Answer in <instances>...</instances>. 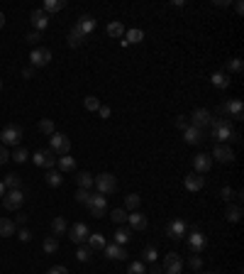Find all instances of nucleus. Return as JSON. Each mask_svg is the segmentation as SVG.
Wrapping results in <instances>:
<instances>
[{"label": "nucleus", "instance_id": "f257e3e1", "mask_svg": "<svg viewBox=\"0 0 244 274\" xmlns=\"http://www.w3.org/2000/svg\"><path fill=\"white\" fill-rule=\"evenodd\" d=\"M210 135L217 144H230V142H240V133L232 130V123L227 118H213V123L208 125Z\"/></svg>", "mask_w": 244, "mask_h": 274}, {"label": "nucleus", "instance_id": "f03ea898", "mask_svg": "<svg viewBox=\"0 0 244 274\" xmlns=\"http://www.w3.org/2000/svg\"><path fill=\"white\" fill-rule=\"evenodd\" d=\"M95 189H98V194H103V196H110V194H115V189H118V181H115V176H113V174L103 171V174H98V176H95Z\"/></svg>", "mask_w": 244, "mask_h": 274}, {"label": "nucleus", "instance_id": "7ed1b4c3", "mask_svg": "<svg viewBox=\"0 0 244 274\" xmlns=\"http://www.w3.org/2000/svg\"><path fill=\"white\" fill-rule=\"evenodd\" d=\"M205 245H208V240H205V235L200 233V228H198V225H190V238H188L190 252H193V255H203Z\"/></svg>", "mask_w": 244, "mask_h": 274}, {"label": "nucleus", "instance_id": "20e7f679", "mask_svg": "<svg viewBox=\"0 0 244 274\" xmlns=\"http://www.w3.org/2000/svg\"><path fill=\"white\" fill-rule=\"evenodd\" d=\"M49 149H52L54 154L63 157V154H68V152H71V139L63 135V133H54V135L49 137Z\"/></svg>", "mask_w": 244, "mask_h": 274}, {"label": "nucleus", "instance_id": "39448f33", "mask_svg": "<svg viewBox=\"0 0 244 274\" xmlns=\"http://www.w3.org/2000/svg\"><path fill=\"white\" fill-rule=\"evenodd\" d=\"M0 139H2V147H20L22 128H20V125H7V128L0 133Z\"/></svg>", "mask_w": 244, "mask_h": 274}, {"label": "nucleus", "instance_id": "423d86ee", "mask_svg": "<svg viewBox=\"0 0 244 274\" xmlns=\"http://www.w3.org/2000/svg\"><path fill=\"white\" fill-rule=\"evenodd\" d=\"M213 113L208 110V108H198V110H193V115L188 118V123L193 125V128H200V130H208V125L213 123Z\"/></svg>", "mask_w": 244, "mask_h": 274}, {"label": "nucleus", "instance_id": "0eeeda50", "mask_svg": "<svg viewBox=\"0 0 244 274\" xmlns=\"http://www.w3.org/2000/svg\"><path fill=\"white\" fill-rule=\"evenodd\" d=\"M88 210L93 213V218H103L105 213H108V201H105V196L103 194H91V199H88Z\"/></svg>", "mask_w": 244, "mask_h": 274}, {"label": "nucleus", "instance_id": "6e6552de", "mask_svg": "<svg viewBox=\"0 0 244 274\" xmlns=\"http://www.w3.org/2000/svg\"><path fill=\"white\" fill-rule=\"evenodd\" d=\"M49 62H52V52H49L47 47H34V49H32V54H30V67L42 68V67H47Z\"/></svg>", "mask_w": 244, "mask_h": 274}, {"label": "nucleus", "instance_id": "1a4fd4ad", "mask_svg": "<svg viewBox=\"0 0 244 274\" xmlns=\"http://www.w3.org/2000/svg\"><path fill=\"white\" fill-rule=\"evenodd\" d=\"M22 204H25V191H22V189L5 191V196H2V206H5L7 210H17Z\"/></svg>", "mask_w": 244, "mask_h": 274}, {"label": "nucleus", "instance_id": "9d476101", "mask_svg": "<svg viewBox=\"0 0 244 274\" xmlns=\"http://www.w3.org/2000/svg\"><path fill=\"white\" fill-rule=\"evenodd\" d=\"M88 235H91V230H88L86 223H76L73 228H68V238H71V242H76V245H83V242L88 240Z\"/></svg>", "mask_w": 244, "mask_h": 274}, {"label": "nucleus", "instance_id": "9b49d317", "mask_svg": "<svg viewBox=\"0 0 244 274\" xmlns=\"http://www.w3.org/2000/svg\"><path fill=\"white\" fill-rule=\"evenodd\" d=\"M32 159H34L37 167H44V169H52V167L57 164V157H54L52 149H39V152H34Z\"/></svg>", "mask_w": 244, "mask_h": 274}, {"label": "nucleus", "instance_id": "f8f14e48", "mask_svg": "<svg viewBox=\"0 0 244 274\" xmlns=\"http://www.w3.org/2000/svg\"><path fill=\"white\" fill-rule=\"evenodd\" d=\"M183 270V260L176 255V252H169L166 257H164V272L166 274H181Z\"/></svg>", "mask_w": 244, "mask_h": 274}, {"label": "nucleus", "instance_id": "ddd939ff", "mask_svg": "<svg viewBox=\"0 0 244 274\" xmlns=\"http://www.w3.org/2000/svg\"><path fill=\"white\" fill-rule=\"evenodd\" d=\"M183 139H185L188 144H203V142H205V130L188 125V128L183 130Z\"/></svg>", "mask_w": 244, "mask_h": 274}, {"label": "nucleus", "instance_id": "4468645a", "mask_svg": "<svg viewBox=\"0 0 244 274\" xmlns=\"http://www.w3.org/2000/svg\"><path fill=\"white\" fill-rule=\"evenodd\" d=\"M213 157H215L217 162H222V164H230V162L235 159V152H232V147H230V144H215Z\"/></svg>", "mask_w": 244, "mask_h": 274}, {"label": "nucleus", "instance_id": "2eb2a0df", "mask_svg": "<svg viewBox=\"0 0 244 274\" xmlns=\"http://www.w3.org/2000/svg\"><path fill=\"white\" fill-rule=\"evenodd\" d=\"M193 167H195V174H208L210 171V167H213V157L210 154H195V159H193Z\"/></svg>", "mask_w": 244, "mask_h": 274}, {"label": "nucleus", "instance_id": "dca6fc26", "mask_svg": "<svg viewBox=\"0 0 244 274\" xmlns=\"http://www.w3.org/2000/svg\"><path fill=\"white\" fill-rule=\"evenodd\" d=\"M166 230H169V235H171L174 240H181L183 235H188V225H185V220H181V218L171 220Z\"/></svg>", "mask_w": 244, "mask_h": 274}, {"label": "nucleus", "instance_id": "f3484780", "mask_svg": "<svg viewBox=\"0 0 244 274\" xmlns=\"http://www.w3.org/2000/svg\"><path fill=\"white\" fill-rule=\"evenodd\" d=\"M127 223H129L132 230H147V225H149L147 215H142L139 210H132V213L127 215Z\"/></svg>", "mask_w": 244, "mask_h": 274}, {"label": "nucleus", "instance_id": "a211bd4d", "mask_svg": "<svg viewBox=\"0 0 244 274\" xmlns=\"http://www.w3.org/2000/svg\"><path fill=\"white\" fill-rule=\"evenodd\" d=\"M103 252H105V257H108V260H127V257H129V255H127V250H124L122 245H115V242H113V245H105V250H103Z\"/></svg>", "mask_w": 244, "mask_h": 274}, {"label": "nucleus", "instance_id": "6ab92c4d", "mask_svg": "<svg viewBox=\"0 0 244 274\" xmlns=\"http://www.w3.org/2000/svg\"><path fill=\"white\" fill-rule=\"evenodd\" d=\"M183 184H185V189H188V191H200V189L205 186V179H203L200 174H195V171H193V174H188V176L183 179Z\"/></svg>", "mask_w": 244, "mask_h": 274}, {"label": "nucleus", "instance_id": "aec40b11", "mask_svg": "<svg viewBox=\"0 0 244 274\" xmlns=\"http://www.w3.org/2000/svg\"><path fill=\"white\" fill-rule=\"evenodd\" d=\"M225 108V113H230L235 120H242L244 118V103L242 101H230L227 105H222Z\"/></svg>", "mask_w": 244, "mask_h": 274}, {"label": "nucleus", "instance_id": "412c9836", "mask_svg": "<svg viewBox=\"0 0 244 274\" xmlns=\"http://www.w3.org/2000/svg\"><path fill=\"white\" fill-rule=\"evenodd\" d=\"M32 25H34L37 32H42V30L49 25V15H47L44 10H34V12H32Z\"/></svg>", "mask_w": 244, "mask_h": 274}, {"label": "nucleus", "instance_id": "4be33fe9", "mask_svg": "<svg viewBox=\"0 0 244 274\" xmlns=\"http://www.w3.org/2000/svg\"><path fill=\"white\" fill-rule=\"evenodd\" d=\"M105 245H108V242H105V238H103L100 233H91V235H88V247H91L93 252H103Z\"/></svg>", "mask_w": 244, "mask_h": 274}, {"label": "nucleus", "instance_id": "5701e85b", "mask_svg": "<svg viewBox=\"0 0 244 274\" xmlns=\"http://www.w3.org/2000/svg\"><path fill=\"white\" fill-rule=\"evenodd\" d=\"M76 25H78V27H81V32L88 37V34L95 30V17H93V15H81V20H78Z\"/></svg>", "mask_w": 244, "mask_h": 274}, {"label": "nucleus", "instance_id": "b1692460", "mask_svg": "<svg viewBox=\"0 0 244 274\" xmlns=\"http://www.w3.org/2000/svg\"><path fill=\"white\" fill-rule=\"evenodd\" d=\"M86 42V34L81 32V27L78 25H73L71 27V32H68V47H81Z\"/></svg>", "mask_w": 244, "mask_h": 274}, {"label": "nucleus", "instance_id": "393cba45", "mask_svg": "<svg viewBox=\"0 0 244 274\" xmlns=\"http://www.w3.org/2000/svg\"><path fill=\"white\" fill-rule=\"evenodd\" d=\"M15 233H17L15 220H10V218H0V238H12Z\"/></svg>", "mask_w": 244, "mask_h": 274}, {"label": "nucleus", "instance_id": "a878e982", "mask_svg": "<svg viewBox=\"0 0 244 274\" xmlns=\"http://www.w3.org/2000/svg\"><path fill=\"white\" fill-rule=\"evenodd\" d=\"M57 164H59V171H73L76 169V159L71 154H63V157H57Z\"/></svg>", "mask_w": 244, "mask_h": 274}, {"label": "nucleus", "instance_id": "bb28decb", "mask_svg": "<svg viewBox=\"0 0 244 274\" xmlns=\"http://www.w3.org/2000/svg\"><path fill=\"white\" fill-rule=\"evenodd\" d=\"M76 181H78V189H91V186L95 184V179H93L91 171H78V174H76Z\"/></svg>", "mask_w": 244, "mask_h": 274}, {"label": "nucleus", "instance_id": "cd10ccee", "mask_svg": "<svg viewBox=\"0 0 244 274\" xmlns=\"http://www.w3.org/2000/svg\"><path fill=\"white\" fill-rule=\"evenodd\" d=\"M63 7H66V0H47L42 10H44L47 15H52V12H59V10H63Z\"/></svg>", "mask_w": 244, "mask_h": 274}, {"label": "nucleus", "instance_id": "c85d7f7f", "mask_svg": "<svg viewBox=\"0 0 244 274\" xmlns=\"http://www.w3.org/2000/svg\"><path fill=\"white\" fill-rule=\"evenodd\" d=\"M210 81H213V86H217V88H227V86H230V76H227V73H222V71L213 73V76H210Z\"/></svg>", "mask_w": 244, "mask_h": 274}, {"label": "nucleus", "instance_id": "c756f323", "mask_svg": "<svg viewBox=\"0 0 244 274\" xmlns=\"http://www.w3.org/2000/svg\"><path fill=\"white\" fill-rule=\"evenodd\" d=\"M225 218H227L230 223H240V218H242V206H227Z\"/></svg>", "mask_w": 244, "mask_h": 274}, {"label": "nucleus", "instance_id": "7c9ffc66", "mask_svg": "<svg viewBox=\"0 0 244 274\" xmlns=\"http://www.w3.org/2000/svg\"><path fill=\"white\" fill-rule=\"evenodd\" d=\"M66 230H68V225H66V220H63L61 215H57V218L52 220V233H54V238H57V235H63Z\"/></svg>", "mask_w": 244, "mask_h": 274}, {"label": "nucleus", "instance_id": "2f4dec72", "mask_svg": "<svg viewBox=\"0 0 244 274\" xmlns=\"http://www.w3.org/2000/svg\"><path fill=\"white\" fill-rule=\"evenodd\" d=\"M132 238V228H118L115 230V245H124Z\"/></svg>", "mask_w": 244, "mask_h": 274}, {"label": "nucleus", "instance_id": "473e14b6", "mask_svg": "<svg viewBox=\"0 0 244 274\" xmlns=\"http://www.w3.org/2000/svg\"><path fill=\"white\" fill-rule=\"evenodd\" d=\"M39 133L42 135H54L57 133V128H54V120H49V118H44V120H39Z\"/></svg>", "mask_w": 244, "mask_h": 274}, {"label": "nucleus", "instance_id": "72a5a7b5", "mask_svg": "<svg viewBox=\"0 0 244 274\" xmlns=\"http://www.w3.org/2000/svg\"><path fill=\"white\" fill-rule=\"evenodd\" d=\"M108 34H110L113 39H120L122 34H124V25H122V22H110V25H108Z\"/></svg>", "mask_w": 244, "mask_h": 274}, {"label": "nucleus", "instance_id": "f704fd0d", "mask_svg": "<svg viewBox=\"0 0 244 274\" xmlns=\"http://www.w3.org/2000/svg\"><path fill=\"white\" fill-rule=\"evenodd\" d=\"M44 179H47V184H49V186H61V184H63V176H61V171H54V169H49Z\"/></svg>", "mask_w": 244, "mask_h": 274}, {"label": "nucleus", "instance_id": "c9c22d12", "mask_svg": "<svg viewBox=\"0 0 244 274\" xmlns=\"http://www.w3.org/2000/svg\"><path fill=\"white\" fill-rule=\"evenodd\" d=\"M10 159H15L17 164H22V162H27V159H30V152H27L25 147H15V152L10 154Z\"/></svg>", "mask_w": 244, "mask_h": 274}, {"label": "nucleus", "instance_id": "e433bc0d", "mask_svg": "<svg viewBox=\"0 0 244 274\" xmlns=\"http://www.w3.org/2000/svg\"><path fill=\"white\" fill-rule=\"evenodd\" d=\"M42 247H44V252H47V255H54V252L59 250V240H57L54 235H49V238L44 240V245H42Z\"/></svg>", "mask_w": 244, "mask_h": 274}, {"label": "nucleus", "instance_id": "4c0bfd02", "mask_svg": "<svg viewBox=\"0 0 244 274\" xmlns=\"http://www.w3.org/2000/svg\"><path fill=\"white\" fill-rule=\"evenodd\" d=\"M139 201H142V199H139L137 194L124 196V210H129V213H132V210H137V208H139Z\"/></svg>", "mask_w": 244, "mask_h": 274}, {"label": "nucleus", "instance_id": "58836bf2", "mask_svg": "<svg viewBox=\"0 0 244 274\" xmlns=\"http://www.w3.org/2000/svg\"><path fill=\"white\" fill-rule=\"evenodd\" d=\"M2 186H5V189H10V191L20 189V176H15V174H7V176L2 179Z\"/></svg>", "mask_w": 244, "mask_h": 274}, {"label": "nucleus", "instance_id": "ea45409f", "mask_svg": "<svg viewBox=\"0 0 244 274\" xmlns=\"http://www.w3.org/2000/svg\"><path fill=\"white\" fill-rule=\"evenodd\" d=\"M83 105H86V110H91V113H95V110L100 108V101H98L95 96H86V101H83Z\"/></svg>", "mask_w": 244, "mask_h": 274}, {"label": "nucleus", "instance_id": "a19ab883", "mask_svg": "<svg viewBox=\"0 0 244 274\" xmlns=\"http://www.w3.org/2000/svg\"><path fill=\"white\" fill-rule=\"evenodd\" d=\"M127 210L124 208H113V213H110V218H113V223H124L127 220Z\"/></svg>", "mask_w": 244, "mask_h": 274}, {"label": "nucleus", "instance_id": "79ce46f5", "mask_svg": "<svg viewBox=\"0 0 244 274\" xmlns=\"http://www.w3.org/2000/svg\"><path fill=\"white\" fill-rule=\"evenodd\" d=\"M124 34H127V42H132V44H137V42L144 39V32H142V30H129V32H124Z\"/></svg>", "mask_w": 244, "mask_h": 274}, {"label": "nucleus", "instance_id": "37998d69", "mask_svg": "<svg viewBox=\"0 0 244 274\" xmlns=\"http://www.w3.org/2000/svg\"><path fill=\"white\" fill-rule=\"evenodd\" d=\"M91 255H93V250H91L88 245H83V247H78V252H76V257H78V262H88V260H91Z\"/></svg>", "mask_w": 244, "mask_h": 274}, {"label": "nucleus", "instance_id": "c03bdc74", "mask_svg": "<svg viewBox=\"0 0 244 274\" xmlns=\"http://www.w3.org/2000/svg\"><path fill=\"white\" fill-rule=\"evenodd\" d=\"M127 274H147V267H144L142 262H129V267H127Z\"/></svg>", "mask_w": 244, "mask_h": 274}, {"label": "nucleus", "instance_id": "a18cd8bd", "mask_svg": "<svg viewBox=\"0 0 244 274\" xmlns=\"http://www.w3.org/2000/svg\"><path fill=\"white\" fill-rule=\"evenodd\" d=\"M242 68H244L242 59H230L227 62V71H232V73H242Z\"/></svg>", "mask_w": 244, "mask_h": 274}, {"label": "nucleus", "instance_id": "49530a36", "mask_svg": "<svg viewBox=\"0 0 244 274\" xmlns=\"http://www.w3.org/2000/svg\"><path fill=\"white\" fill-rule=\"evenodd\" d=\"M88 199H91L88 189H78V191H76V201H78V204H88Z\"/></svg>", "mask_w": 244, "mask_h": 274}, {"label": "nucleus", "instance_id": "de8ad7c7", "mask_svg": "<svg viewBox=\"0 0 244 274\" xmlns=\"http://www.w3.org/2000/svg\"><path fill=\"white\" fill-rule=\"evenodd\" d=\"M142 257H144V262H154V260H156V250H154V247H144Z\"/></svg>", "mask_w": 244, "mask_h": 274}, {"label": "nucleus", "instance_id": "09e8293b", "mask_svg": "<svg viewBox=\"0 0 244 274\" xmlns=\"http://www.w3.org/2000/svg\"><path fill=\"white\" fill-rule=\"evenodd\" d=\"M190 267H193L195 272H203V260H200V255H193V257H190Z\"/></svg>", "mask_w": 244, "mask_h": 274}, {"label": "nucleus", "instance_id": "8fccbe9b", "mask_svg": "<svg viewBox=\"0 0 244 274\" xmlns=\"http://www.w3.org/2000/svg\"><path fill=\"white\" fill-rule=\"evenodd\" d=\"M174 125H176L179 130H185V128H188L190 123H188V118H185V115H176V120H174Z\"/></svg>", "mask_w": 244, "mask_h": 274}, {"label": "nucleus", "instance_id": "3c124183", "mask_svg": "<svg viewBox=\"0 0 244 274\" xmlns=\"http://www.w3.org/2000/svg\"><path fill=\"white\" fill-rule=\"evenodd\" d=\"M25 39H27V42H30V44H32V47H34V44H37V42H39V39H42V32H37V30H34V32H30V34H27V37H25Z\"/></svg>", "mask_w": 244, "mask_h": 274}, {"label": "nucleus", "instance_id": "603ef678", "mask_svg": "<svg viewBox=\"0 0 244 274\" xmlns=\"http://www.w3.org/2000/svg\"><path fill=\"white\" fill-rule=\"evenodd\" d=\"M17 238H20L22 242H30V240H32V233H30L27 228H22V230H17Z\"/></svg>", "mask_w": 244, "mask_h": 274}, {"label": "nucleus", "instance_id": "864d4df0", "mask_svg": "<svg viewBox=\"0 0 244 274\" xmlns=\"http://www.w3.org/2000/svg\"><path fill=\"white\" fill-rule=\"evenodd\" d=\"M222 199H225V201H227V204H230V201H232V199H235V191H232V189H230V186H225V189H222Z\"/></svg>", "mask_w": 244, "mask_h": 274}, {"label": "nucleus", "instance_id": "5fc2aeb1", "mask_svg": "<svg viewBox=\"0 0 244 274\" xmlns=\"http://www.w3.org/2000/svg\"><path fill=\"white\" fill-rule=\"evenodd\" d=\"M7 159H10V152H7V147H2V144H0V164H5Z\"/></svg>", "mask_w": 244, "mask_h": 274}, {"label": "nucleus", "instance_id": "6e6d98bb", "mask_svg": "<svg viewBox=\"0 0 244 274\" xmlns=\"http://www.w3.org/2000/svg\"><path fill=\"white\" fill-rule=\"evenodd\" d=\"M47 274H68V270H66L63 265H57V267H52Z\"/></svg>", "mask_w": 244, "mask_h": 274}, {"label": "nucleus", "instance_id": "4d7b16f0", "mask_svg": "<svg viewBox=\"0 0 244 274\" xmlns=\"http://www.w3.org/2000/svg\"><path fill=\"white\" fill-rule=\"evenodd\" d=\"M98 113H100V118H110V108H108V105H100Z\"/></svg>", "mask_w": 244, "mask_h": 274}, {"label": "nucleus", "instance_id": "13d9d810", "mask_svg": "<svg viewBox=\"0 0 244 274\" xmlns=\"http://www.w3.org/2000/svg\"><path fill=\"white\" fill-rule=\"evenodd\" d=\"M22 76H25V78H32V76H34V67H27V68H22Z\"/></svg>", "mask_w": 244, "mask_h": 274}, {"label": "nucleus", "instance_id": "bf43d9fd", "mask_svg": "<svg viewBox=\"0 0 244 274\" xmlns=\"http://www.w3.org/2000/svg\"><path fill=\"white\" fill-rule=\"evenodd\" d=\"M25 223H27V215H22V213L15 215V225H25Z\"/></svg>", "mask_w": 244, "mask_h": 274}, {"label": "nucleus", "instance_id": "052dcab7", "mask_svg": "<svg viewBox=\"0 0 244 274\" xmlns=\"http://www.w3.org/2000/svg\"><path fill=\"white\" fill-rule=\"evenodd\" d=\"M149 274H161V267H159V265H154V262H152V270H149Z\"/></svg>", "mask_w": 244, "mask_h": 274}, {"label": "nucleus", "instance_id": "680f3d73", "mask_svg": "<svg viewBox=\"0 0 244 274\" xmlns=\"http://www.w3.org/2000/svg\"><path fill=\"white\" fill-rule=\"evenodd\" d=\"M235 10L242 15V12H244V2H240V0H237V2H235Z\"/></svg>", "mask_w": 244, "mask_h": 274}, {"label": "nucleus", "instance_id": "e2e57ef3", "mask_svg": "<svg viewBox=\"0 0 244 274\" xmlns=\"http://www.w3.org/2000/svg\"><path fill=\"white\" fill-rule=\"evenodd\" d=\"M2 25H5V15L0 12V30H2Z\"/></svg>", "mask_w": 244, "mask_h": 274}, {"label": "nucleus", "instance_id": "0e129e2a", "mask_svg": "<svg viewBox=\"0 0 244 274\" xmlns=\"http://www.w3.org/2000/svg\"><path fill=\"white\" fill-rule=\"evenodd\" d=\"M5 196V186H2V181H0V199Z\"/></svg>", "mask_w": 244, "mask_h": 274}, {"label": "nucleus", "instance_id": "69168bd1", "mask_svg": "<svg viewBox=\"0 0 244 274\" xmlns=\"http://www.w3.org/2000/svg\"><path fill=\"white\" fill-rule=\"evenodd\" d=\"M198 274H213V272H198Z\"/></svg>", "mask_w": 244, "mask_h": 274}, {"label": "nucleus", "instance_id": "338daca9", "mask_svg": "<svg viewBox=\"0 0 244 274\" xmlns=\"http://www.w3.org/2000/svg\"><path fill=\"white\" fill-rule=\"evenodd\" d=\"M0 88H2V81H0Z\"/></svg>", "mask_w": 244, "mask_h": 274}]
</instances>
